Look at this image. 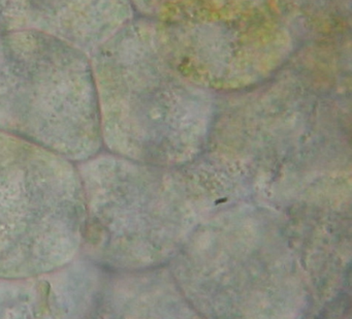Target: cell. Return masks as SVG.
<instances>
[{"mask_svg":"<svg viewBox=\"0 0 352 319\" xmlns=\"http://www.w3.org/2000/svg\"><path fill=\"white\" fill-rule=\"evenodd\" d=\"M0 131L75 164L100 153L89 55L40 30L0 34Z\"/></svg>","mask_w":352,"mask_h":319,"instance_id":"cell-1","label":"cell"},{"mask_svg":"<svg viewBox=\"0 0 352 319\" xmlns=\"http://www.w3.org/2000/svg\"><path fill=\"white\" fill-rule=\"evenodd\" d=\"M84 223L77 164L0 131V278L69 265L81 251Z\"/></svg>","mask_w":352,"mask_h":319,"instance_id":"cell-2","label":"cell"},{"mask_svg":"<svg viewBox=\"0 0 352 319\" xmlns=\"http://www.w3.org/2000/svg\"><path fill=\"white\" fill-rule=\"evenodd\" d=\"M77 258L36 277L0 278V319H89L104 283L102 269Z\"/></svg>","mask_w":352,"mask_h":319,"instance_id":"cell-3","label":"cell"},{"mask_svg":"<svg viewBox=\"0 0 352 319\" xmlns=\"http://www.w3.org/2000/svg\"><path fill=\"white\" fill-rule=\"evenodd\" d=\"M118 0H28L26 30L60 38L88 55L114 36Z\"/></svg>","mask_w":352,"mask_h":319,"instance_id":"cell-4","label":"cell"},{"mask_svg":"<svg viewBox=\"0 0 352 319\" xmlns=\"http://www.w3.org/2000/svg\"><path fill=\"white\" fill-rule=\"evenodd\" d=\"M28 0H0V34L25 30Z\"/></svg>","mask_w":352,"mask_h":319,"instance_id":"cell-5","label":"cell"}]
</instances>
